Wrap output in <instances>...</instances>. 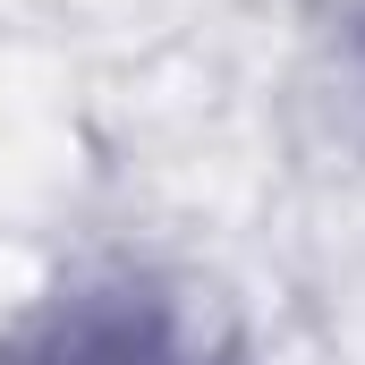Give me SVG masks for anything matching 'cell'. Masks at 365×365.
Masks as SVG:
<instances>
[{
  "label": "cell",
  "mask_w": 365,
  "mask_h": 365,
  "mask_svg": "<svg viewBox=\"0 0 365 365\" xmlns=\"http://www.w3.org/2000/svg\"><path fill=\"white\" fill-rule=\"evenodd\" d=\"M0 365H230L221 340L153 280H93L0 340Z\"/></svg>",
  "instance_id": "1"
}]
</instances>
